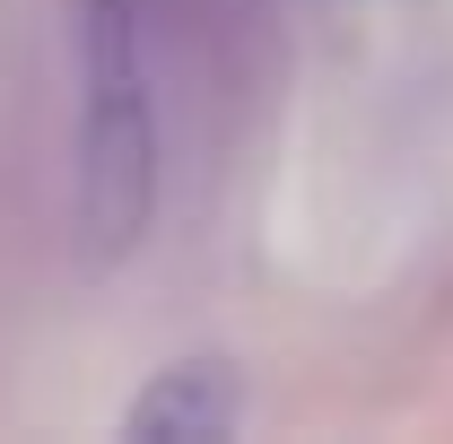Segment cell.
I'll return each mask as SVG.
<instances>
[{
	"label": "cell",
	"instance_id": "obj_1",
	"mask_svg": "<svg viewBox=\"0 0 453 444\" xmlns=\"http://www.w3.org/2000/svg\"><path fill=\"white\" fill-rule=\"evenodd\" d=\"M70 70V235L88 271H113L157 218V79L140 44V0H79Z\"/></svg>",
	"mask_w": 453,
	"mask_h": 444
},
{
	"label": "cell",
	"instance_id": "obj_2",
	"mask_svg": "<svg viewBox=\"0 0 453 444\" xmlns=\"http://www.w3.org/2000/svg\"><path fill=\"white\" fill-rule=\"evenodd\" d=\"M244 418V384L226 357H183L166 375H149V392L122 410V436H157V444H192V436H226Z\"/></svg>",
	"mask_w": 453,
	"mask_h": 444
}]
</instances>
